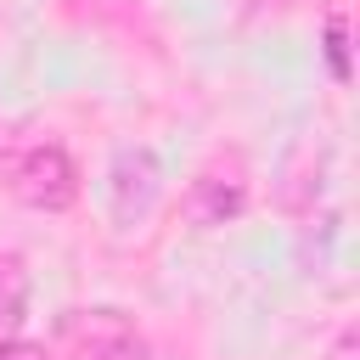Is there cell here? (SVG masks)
I'll return each instance as SVG.
<instances>
[{"mask_svg":"<svg viewBox=\"0 0 360 360\" xmlns=\"http://www.w3.org/2000/svg\"><path fill=\"white\" fill-rule=\"evenodd\" d=\"M22 309H28V270H22V259L0 253V338H11L22 326Z\"/></svg>","mask_w":360,"mask_h":360,"instance_id":"cell-5","label":"cell"},{"mask_svg":"<svg viewBox=\"0 0 360 360\" xmlns=\"http://www.w3.org/2000/svg\"><path fill=\"white\" fill-rule=\"evenodd\" d=\"M0 360H45V349H39V343H22V338L11 332V338H0Z\"/></svg>","mask_w":360,"mask_h":360,"instance_id":"cell-6","label":"cell"},{"mask_svg":"<svg viewBox=\"0 0 360 360\" xmlns=\"http://www.w3.org/2000/svg\"><path fill=\"white\" fill-rule=\"evenodd\" d=\"M158 186H163V169L146 146H124L107 169V202H112V219L135 225L146 219V208L158 202Z\"/></svg>","mask_w":360,"mask_h":360,"instance_id":"cell-2","label":"cell"},{"mask_svg":"<svg viewBox=\"0 0 360 360\" xmlns=\"http://www.w3.org/2000/svg\"><path fill=\"white\" fill-rule=\"evenodd\" d=\"M68 338H73L79 360H146V338L118 309H84V315H73Z\"/></svg>","mask_w":360,"mask_h":360,"instance_id":"cell-3","label":"cell"},{"mask_svg":"<svg viewBox=\"0 0 360 360\" xmlns=\"http://www.w3.org/2000/svg\"><path fill=\"white\" fill-rule=\"evenodd\" d=\"M180 214H186V225H197V231H214V225L236 219V214H242V180H231V174H202V180H191V191L180 197Z\"/></svg>","mask_w":360,"mask_h":360,"instance_id":"cell-4","label":"cell"},{"mask_svg":"<svg viewBox=\"0 0 360 360\" xmlns=\"http://www.w3.org/2000/svg\"><path fill=\"white\" fill-rule=\"evenodd\" d=\"M11 197L22 202V208H34V214H62V208H73V197H79V169H73V158L62 152V146H28L17 163H11Z\"/></svg>","mask_w":360,"mask_h":360,"instance_id":"cell-1","label":"cell"},{"mask_svg":"<svg viewBox=\"0 0 360 360\" xmlns=\"http://www.w3.org/2000/svg\"><path fill=\"white\" fill-rule=\"evenodd\" d=\"M332 68L343 73V28H338V22H332Z\"/></svg>","mask_w":360,"mask_h":360,"instance_id":"cell-7","label":"cell"}]
</instances>
